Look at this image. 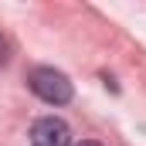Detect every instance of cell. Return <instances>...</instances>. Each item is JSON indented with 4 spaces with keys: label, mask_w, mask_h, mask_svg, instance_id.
Segmentation results:
<instances>
[{
    "label": "cell",
    "mask_w": 146,
    "mask_h": 146,
    "mask_svg": "<svg viewBox=\"0 0 146 146\" xmlns=\"http://www.w3.org/2000/svg\"><path fill=\"white\" fill-rule=\"evenodd\" d=\"M27 82H31V92H34L37 99H44L48 106L72 102V82H68V75L54 72V68H34Z\"/></svg>",
    "instance_id": "cell-1"
},
{
    "label": "cell",
    "mask_w": 146,
    "mask_h": 146,
    "mask_svg": "<svg viewBox=\"0 0 146 146\" xmlns=\"http://www.w3.org/2000/svg\"><path fill=\"white\" fill-rule=\"evenodd\" d=\"M68 143H72V129L58 115H44L31 126V146H68Z\"/></svg>",
    "instance_id": "cell-2"
},
{
    "label": "cell",
    "mask_w": 146,
    "mask_h": 146,
    "mask_svg": "<svg viewBox=\"0 0 146 146\" xmlns=\"http://www.w3.org/2000/svg\"><path fill=\"white\" fill-rule=\"evenodd\" d=\"M78 146H102V143H92V139H85V143H78Z\"/></svg>",
    "instance_id": "cell-3"
},
{
    "label": "cell",
    "mask_w": 146,
    "mask_h": 146,
    "mask_svg": "<svg viewBox=\"0 0 146 146\" xmlns=\"http://www.w3.org/2000/svg\"><path fill=\"white\" fill-rule=\"evenodd\" d=\"M0 61H3V41H0Z\"/></svg>",
    "instance_id": "cell-4"
}]
</instances>
